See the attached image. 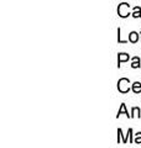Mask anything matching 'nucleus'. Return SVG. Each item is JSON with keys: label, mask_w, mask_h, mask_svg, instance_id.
Here are the masks:
<instances>
[{"label": "nucleus", "mask_w": 141, "mask_h": 148, "mask_svg": "<svg viewBox=\"0 0 141 148\" xmlns=\"http://www.w3.org/2000/svg\"><path fill=\"white\" fill-rule=\"evenodd\" d=\"M130 80L126 79V78H121V79H119V82H118V90H119L120 92H123V94H125V92H128L130 90Z\"/></svg>", "instance_id": "nucleus-1"}, {"label": "nucleus", "mask_w": 141, "mask_h": 148, "mask_svg": "<svg viewBox=\"0 0 141 148\" xmlns=\"http://www.w3.org/2000/svg\"><path fill=\"white\" fill-rule=\"evenodd\" d=\"M118 14L120 17H128L130 15V5L126 3H121L118 8Z\"/></svg>", "instance_id": "nucleus-2"}, {"label": "nucleus", "mask_w": 141, "mask_h": 148, "mask_svg": "<svg viewBox=\"0 0 141 148\" xmlns=\"http://www.w3.org/2000/svg\"><path fill=\"white\" fill-rule=\"evenodd\" d=\"M129 58H130L129 54H126V53H119V57H118V67H120V63L129 61Z\"/></svg>", "instance_id": "nucleus-3"}, {"label": "nucleus", "mask_w": 141, "mask_h": 148, "mask_svg": "<svg viewBox=\"0 0 141 148\" xmlns=\"http://www.w3.org/2000/svg\"><path fill=\"white\" fill-rule=\"evenodd\" d=\"M129 41L131 43H136L139 41V34L138 32H135V31H133V32H130L129 34Z\"/></svg>", "instance_id": "nucleus-4"}, {"label": "nucleus", "mask_w": 141, "mask_h": 148, "mask_svg": "<svg viewBox=\"0 0 141 148\" xmlns=\"http://www.w3.org/2000/svg\"><path fill=\"white\" fill-rule=\"evenodd\" d=\"M121 114H125L126 116L131 119V115H129V112H128V111H126V106H125V104H121V106H120L119 111H118V115H116V117H119Z\"/></svg>", "instance_id": "nucleus-5"}, {"label": "nucleus", "mask_w": 141, "mask_h": 148, "mask_svg": "<svg viewBox=\"0 0 141 148\" xmlns=\"http://www.w3.org/2000/svg\"><path fill=\"white\" fill-rule=\"evenodd\" d=\"M133 91L135 92V94H140L141 92V83H139V82H135V83H133Z\"/></svg>", "instance_id": "nucleus-6"}, {"label": "nucleus", "mask_w": 141, "mask_h": 148, "mask_svg": "<svg viewBox=\"0 0 141 148\" xmlns=\"http://www.w3.org/2000/svg\"><path fill=\"white\" fill-rule=\"evenodd\" d=\"M131 67H133L134 69L141 67V63H140V58H139V57H134V58H133V63H131Z\"/></svg>", "instance_id": "nucleus-7"}, {"label": "nucleus", "mask_w": 141, "mask_h": 148, "mask_svg": "<svg viewBox=\"0 0 141 148\" xmlns=\"http://www.w3.org/2000/svg\"><path fill=\"white\" fill-rule=\"evenodd\" d=\"M131 112H133V115H131V119L133 117H140L141 115H140V109L139 108H133V110H131Z\"/></svg>", "instance_id": "nucleus-8"}, {"label": "nucleus", "mask_w": 141, "mask_h": 148, "mask_svg": "<svg viewBox=\"0 0 141 148\" xmlns=\"http://www.w3.org/2000/svg\"><path fill=\"white\" fill-rule=\"evenodd\" d=\"M134 17H141V9L139 6H135L134 8V12L131 14Z\"/></svg>", "instance_id": "nucleus-9"}, {"label": "nucleus", "mask_w": 141, "mask_h": 148, "mask_svg": "<svg viewBox=\"0 0 141 148\" xmlns=\"http://www.w3.org/2000/svg\"><path fill=\"white\" fill-rule=\"evenodd\" d=\"M134 143H138V145H140V143H141V132L136 133L135 140H134Z\"/></svg>", "instance_id": "nucleus-10"}, {"label": "nucleus", "mask_w": 141, "mask_h": 148, "mask_svg": "<svg viewBox=\"0 0 141 148\" xmlns=\"http://www.w3.org/2000/svg\"><path fill=\"white\" fill-rule=\"evenodd\" d=\"M118 42H119V43H126V41L121 40V35H120V29H118Z\"/></svg>", "instance_id": "nucleus-11"}]
</instances>
